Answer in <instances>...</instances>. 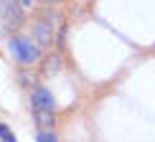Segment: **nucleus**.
<instances>
[{
    "mask_svg": "<svg viewBox=\"0 0 155 142\" xmlns=\"http://www.w3.org/2000/svg\"><path fill=\"white\" fill-rule=\"evenodd\" d=\"M10 51L21 63H33L38 59V46L31 41L28 36H15L10 41Z\"/></svg>",
    "mask_w": 155,
    "mask_h": 142,
    "instance_id": "obj_1",
    "label": "nucleus"
},
{
    "mask_svg": "<svg viewBox=\"0 0 155 142\" xmlns=\"http://www.w3.org/2000/svg\"><path fill=\"white\" fill-rule=\"evenodd\" d=\"M0 18L5 21L8 28H18L23 23V10L18 8L15 0H0Z\"/></svg>",
    "mask_w": 155,
    "mask_h": 142,
    "instance_id": "obj_2",
    "label": "nucleus"
},
{
    "mask_svg": "<svg viewBox=\"0 0 155 142\" xmlns=\"http://www.w3.org/2000/svg\"><path fill=\"white\" fill-rule=\"evenodd\" d=\"M33 33H36V41L41 43V46H51V43H54V28H51V23H46V21H38Z\"/></svg>",
    "mask_w": 155,
    "mask_h": 142,
    "instance_id": "obj_3",
    "label": "nucleus"
},
{
    "mask_svg": "<svg viewBox=\"0 0 155 142\" xmlns=\"http://www.w3.org/2000/svg\"><path fill=\"white\" fill-rule=\"evenodd\" d=\"M31 102H33V109H54V96L41 86L31 94Z\"/></svg>",
    "mask_w": 155,
    "mask_h": 142,
    "instance_id": "obj_4",
    "label": "nucleus"
},
{
    "mask_svg": "<svg viewBox=\"0 0 155 142\" xmlns=\"http://www.w3.org/2000/svg\"><path fill=\"white\" fill-rule=\"evenodd\" d=\"M38 130H54V109H33Z\"/></svg>",
    "mask_w": 155,
    "mask_h": 142,
    "instance_id": "obj_5",
    "label": "nucleus"
},
{
    "mask_svg": "<svg viewBox=\"0 0 155 142\" xmlns=\"http://www.w3.org/2000/svg\"><path fill=\"white\" fill-rule=\"evenodd\" d=\"M59 66H61L59 56H48V59L43 61V76H54L56 71H59Z\"/></svg>",
    "mask_w": 155,
    "mask_h": 142,
    "instance_id": "obj_6",
    "label": "nucleus"
},
{
    "mask_svg": "<svg viewBox=\"0 0 155 142\" xmlns=\"http://www.w3.org/2000/svg\"><path fill=\"white\" fill-rule=\"evenodd\" d=\"M0 140H5V142H13V140H15V134L10 132L8 124H0Z\"/></svg>",
    "mask_w": 155,
    "mask_h": 142,
    "instance_id": "obj_7",
    "label": "nucleus"
},
{
    "mask_svg": "<svg viewBox=\"0 0 155 142\" xmlns=\"http://www.w3.org/2000/svg\"><path fill=\"white\" fill-rule=\"evenodd\" d=\"M38 140H41V142H54L56 134L54 132H41V134H38Z\"/></svg>",
    "mask_w": 155,
    "mask_h": 142,
    "instance_id": "obj_8",
    "label": "nucleus"
},
{
    "mask_svg": "<svg viewBox=\"0 0 155 142\" xmlns=\"http://www.w3.org/2000/svg\"><path fill=\"white\" fill-rule=\"evenodd\" d=\"M21 3H23V5H31V0H21Z\"/></svg>",
    "mask_w": 155,
    "mask_h": 142,
    "instance_id": "obj_9",
    "label": "nucleus"
},
{
    "mask_svg": "<svg viewBox=\"0 0 155 142\" xmlns=\"http://www.w3.org/2000/svg\"><path fill=\"white\" fill-rule=\"evenodd\" d=\"M43 3H54V0H43Z\"/></svg>",
    "mask_w": 155,
    "mask_h": 142,
    "instance_id": "obj_10",
    "label": "nucleus"
}]
</instances>
